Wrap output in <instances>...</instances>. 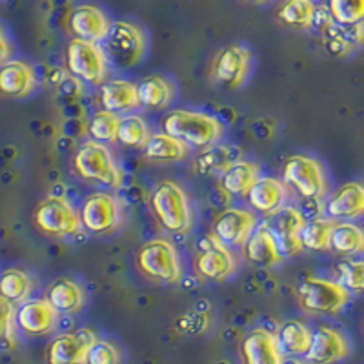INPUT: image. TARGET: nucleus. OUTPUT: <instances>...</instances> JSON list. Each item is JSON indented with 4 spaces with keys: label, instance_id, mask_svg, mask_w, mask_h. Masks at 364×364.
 Masks as SVG:
<instances>
[{
    "label": "nucleus",
    "instance_id": "29",
    "mask_svg": "<svg viewBox=\"0 0 364 364\" xmlns=\"http://www.w3.org/2000/svg\"><path fill=\"white\" fill-rule=\"evenodd\" d=\"M144 154L149 161L155 162H178L190 155V148L184 142H181L175 136L168 133H155L149 139L148 146L144 148Z\"/></svg>",
    "mask_w": 364,
    "mask_h": 364
},
{
    "label": "nucleus",
    "instance_id": "34",
    "mask_svg": "<svg viewBox=\"0 0 364 364\" xmlns=\"http://www.w3.org/2000/svg\"><path fill=\"white\" fill-rule=\"evenodd\" d=\"M149 139H151V133L141 115L133 113V115L120 119L119 136H117L120 144L128 146V148H146Z\"/></svg>",
    "mask_w": 364,
    "mask_h": 364
},
{
    "label": "nucleus",
    "instance_id": "37",
    "mask_svg": "<svg viewBox=\"0 0 364 364\" xmlns=\"http://www.w3.org/2000/svg\"><path fill=\"white\" fill-rule=\"evenodd\" d=\"M337 282L350 294H364V259H346L337 264Z\"/></svg>",
    "mask_w": 364,
    "mask_h": 364
},
{
    "label": "nucleus",
    "instance_id": "2",
    "mask_svg": "<svg viewBox=\"0 0 364 364\" xmlns=\"http://www.w3.org/2000/svg\"><path fill=\"white\" fill-rule=\"evenodd\" d=\"M149 208L166 232L186 233L191 228L190 200L177 182H159L149 195Z\"/></svg>",
    "mask_w": 364,
    "mask_h": 364
},
{
    "label": "nucleus",
    "instance_id": "14",
    "mask_svg": "<svg viewBox=\"0 0 364 364\" xmlns=\"http://www.w3.org/2000/svg\"><path fill=\"white\" fill-rule=\"evenodd\" d=\"M99 341L95 331L80 328L77 331L55 337L48 348L50 364H86L90 348Z\"/></svg>",
    "mask_w": 364,
    "mask_h": 364
},
{
    "label": "nucleus",
    "instance_id": "20",
    "mask_svg": "<svg viewBox=\"0 0 364 364\" xmlns=\"http://www.w3.org/2000/svg\"><path fill=\"white\" fill-rule=\"evenodd\" d=\"M326 215L331 220H350L364 217L363 182H346L337 188L326 203Z\"/></svg>",
    "mask_w": 364,
    "mask_h": 364
},
{
    "label": "nucleus",
    "instance_id": "26",
    "mask_svg": "<svg viewBox=\"0 0 364 364\" xmlns=\"http://www.w3.org/2000/svg\"><path fill=\"white\" fill-rule=\"evenodd\" d=\"M46 301L50 302L58 314H77L82 310L86 297L77 282L71 279H58L48 288Z\"/></svg>",
    "mask_w": 364,
    "mask_h": 364
},
{
    "label": "nucleus",
    "instance_id": "38",
    "mask_svg": "<svg viewBox=\"0 0 364 364\" xmlns=\"http://www.w3.org/2000/svg\"><path fill=\"white\" fill-rule=\"evenodd\" d=\"M17 346V311L11 302L0 297V352Z\"/></svg>",
    "mask_w": 364,
    "mask_h": 364
},
{
    "label": "nucleus",
    "instance_id": "23",
    "mask_svg": "<svg viewBox=\"0 0 364 364\" xmlns=\"http://www.w3.org/2000/svg\"><path fill=\"white\" fill-rule=\"evenodd\" d=\"M100 102H102V108L106 112H112L115 115L132 112V109H136L141 106L139 87L129 80H106L100 86Z\"/></svg>",
    "mask_w": 364,
    "mask_h": 364
},
{
    "label": "nucleus",
    "instance_id": "30",
    "mask_svg": "<svg viewBox=\"0 0 364 364\" xmlns=\"http://www.w3.org/2000/svg\"><path fill=\"white\" fill-rule=\"evenodd\" d=\"M136 87H139L141 106H146V108H166L173 100V86L170 84V80L159 77V75L144 77L136 84Z\"/></svg>",
    "mask_w": 364,
    "mask_h": 364
},
{
    "label": "nucleus",
    "instance_id": "32",
    "mask_svg": "<svg viewBox=\"0 0 364 364\" xmlns=\"http://www.w3.org/2000/svg\"><path fill=\"white\" fill-rule=\"evenodd\" d=\"M330 250L343 255L364 252V230L353 223H337L331 232Z\"/></svg>",
    "mask_w": 364,
    "mask_h": 364
},
{
    "label": "nucleus",
    "instance_id": "22",
    "mask_svg": "<svg viewBox=\"0 0 364 364\" xmlns=\"http://www.w3.org/2000/svg\"><path fill=\"white\" fill-rule=\"evenodd\" d=\"M240 161V149L230 144H215L203 149L193 162L195 173L203 177H223L233 164Z\"/></svg>",
    "mask_w": 364,
    "mask_h": 364
},
{
    "label": "nucleus",
    "instance_id": "1",
    "mask_svg": "<svg viewBox=\"0 0 364 364\" xmlns=\"http://www.w3.org/2000/svg\"><path fill=\"white\" fill-rule=\"evenodd\" d=\"M162 129L168 135L175 136L190 148H210L219 144L223 139L224 126L215 117L203 112H190V109H175L168 113L162 120Z\"/></svg>",
    "mask_w": 364,
    "mask_h": 364
},
{
    "label": "nucleus",
    "instance_id": "36",
    "mask_svg": "<svg viewBox=\"0 0 364 364\" xmlns=\"http://www.w3.org/2000/svg\"><path fill=\"white\" fill-rule=\"evenodd\" d=\"M120 117L112 112L100 109L95 113V117L90 122V135L95 142H115L119 136Z\"/></svg>",
    "mask_w": 364,
    "mask_h": 364
},
{
    "label": "nucleus",
    "instance_id": "41",
    "mask_svg": "<svg viewBox=\"0 0 364 364\" xmlns=\"http://www.w3.org/2000/svg\"><path fill=\"white\" fill-rule=\"evenodd\" d=\"M13 55V46L11 41H9L8 33H6L4 26L0 24V66L11 60Z\"/></svg>",
    "mask_w": 364,
    "mask_h": 364
},
{
    "label": "nucleus",
    "instance_id": "27",
    "mask_svg": "<svg viewBox=\"0 0 364 364\" xmlns=\"http://www.w3.org/2000/svg\"><path fill=\"white\" fill-rule=\"evenodd\" d=\"M245 253L246 259L255 266H275L282 261L277 245H275L273 237L264 228V224H261L252 233V237L245 245Z\"/></svg>",
    "mask_w": 364,
    "mask_h": 364
},
{
    "label": "nucleus",
    "instance_id": "18",
    "mask_svg": "<svg viewBox=\"0 0 364 364\" xmlns=\"http://www.w3.org/2000/svg\"><path fill=\"white\" fill-rule=\"evenodd\" d=\"M240 360L242 364H284V355L279 350L275 333L255 328L240 343Z\"/></svg>",
    "mask_w": 364,
    "mask_h": 364
},
{
    "label": "nucleus",
    "instance_id": "19",
    "mask_svg": "<svg viewBox=\"0 0 364 364\" xmlns=\"http://www.w3.org/2000/svg\"><path fill=\"white\" fill-rule=\"evenodd\" d=\"M195 268H197L200 277L211 279V281H223L235 272L237 262L230 248L210 237L208 245L203 246L200 253L197 255Z\"/></svg>",
    "mask_w": 364,
    "mask_h": 364
},
{
    "label": "nucleus",
    "instance_id": "33",
    "mask_svg": "<svg viewBox=\"0 0 364 364\" xmlns=\"http://www.w3.org/2000/svg\"><path fill=\"white\" fill-rule=\"evenodd\" d=\"M336 220L331 219H315L310 223H304V226L299 232V240H301L302 250H330L331 232L336 228Z\"/></svg>",
    "mask_w": 364,
    "mask_h": 364
},
{
    "label": "nucleus",
    "instance_id": "17",
    "mask_svg": "<svg viewBox=\"0 0 364 364\" xmlns=\"http://www.w3.org/2000/svg\"><path fill=\"white\" fill-rule=\"evenodd\" d=\"M58 311L46 299H31L17 310V326L26 336L41 337L55 330Z\"/></svg>",
    "mask_w": 364,
    "mask_h": 364
},
{
    "label": "nucleus",
    "instance_id": "40",
    "mask_svg": "<svg viewBox=\"0 0 364 364\" xmlns=\"http://www.w3.org/2000/svg\"><path fill=\"white\" fill-rule=\"evenodd\" d=\"M86 364H122V350L112 341L99 339L90 348Z\"/></svg>",
    "mask_w": 364,
    "mask_h": 364
},
{
    "label": "nucleus",
    "instance_id": "9",
    "mask_svg": "<svg viewBox=\"0 0 364 364\" xmlns=\"http://www.w3.org/2000/svg\"><path fill=\"white\" fill-rule=\"evenodd\" d=\"M33 220L42 233L53 237L75 235L82 228L79 213L68 200L60 199V197H50V199L42 200L35 208Z\"/></svg>",
    "mask_w": 364,
    "mask_h": 364
},
{
    "label": "nucleus",
    "instance_id": "6",
    "mask_svg": "<svg viewBox=\"0 0 364 364\" xmlns=\"http://www.w3.org/2000/svg\"><path fill=\"white\" fill-rule=\"evenodd\" d=\"M104 51L117 66H135L146 53V33L141 26L129 21L112 22L108 37L104 41Z\"/></svg>",
    "mask_w": 364,
    "mask_h": 364
},
{
    "label": "nucleus",
    "instance_id": "11",
    "mask_svg": "<svg viewBox=\"0 0 364 364\" xmlns=\"http://www.w3.org/2000/svg\"><path fill=\"white\" fill-rule=\"evenodd\" d=\"M80 223L91 233H109L122 220L119 200L112 193H93L80 208Z\"/></svg>",
    "mask_w": 364,
    "mask_h": 364
},
{
    "label": "nucleus",
    "instance_id": "16",
    "mask_svg": "<svg viewBox=\"0 0 364 364\" xmlns=\"http://www.w3.org/2000/svg\"><path fill=\"white\" fill-rule=\"evenodd\" d=\"M350 355V341L343 331L331 326H318L306 353L310 364H336Z\"/></svg>",
    "mask_w": 364,
    "mask_h": 364
},
{
    "label": "nucleus",
    "instance_id": "10",
    "mask_svg": "<svg viewBox=\"0 0 364 364\" xmlns=\"http://www.w3.org/2000/svg\"><path fill=\"white\" fill-rule=\"evenodd\" d=\"M252 51L242 44L226 46L211 63V79L226 90H237L248 79Z\"/></svg>",
    "mask_w": 364,
    "mask_h": 364
},
{
    "label": "nucleus",
    "instance_id": "15",
    "mask_svg": "<svg viewBox=\"0 0 364 364\" xmlns=\"http://www.w3.org/2000/svg\"><path fill=\"white\" fill-rule=\"evenodd\" d=\"M68 28H70L73 38L100 44L108 37L112 22H109L108 15L100 8L91 4H82L77 6L70 13Z\"/></svg>",
    "mask_w": 364,
    "mask_h": 364
},
{
    "label": "nucleus",
    "instance_id": "5",
    "mask_svg": "<svg viewBox=\"0 0 364 364\" xmlns=\"http://www.w3.org/2000/svg\"><path fill=\"white\" fill-rule=\"evenodd\" d=\"M66 66L75 79L102 86L108 77V55L100 44L71 38L66 48Z\"/></svg>",
    "mask_w": 364,
    "mask_h": 364
},
{
    "label": "nucleus",
    "instance_id": "31",
    "mask_svg": "<svg viewBox=\"0 0 364 364\" xmlns=\"http://www.w3.org/2000/svg\"><path fill=\"white\" fill-rule=\"evenodd\" d=\"M33 282L24 269L9 268L0 275V297L15 304H24L31 294Z\"/></svg>",
    "mask_w": 364,
    "mask_h": 364
},
{
    "label": "nucleus",
    "instance_id": "7",
    "mask_svg": "<svg viewBox=\"0 0 364 364\" xmlns=\"http://www.w3.org/2000/svg\"><path fill=\"white\" fill-rule=\"evenodd\" d=\"M75 170L82 178L119 188L122 184V171L119 170L112 151L95 141L86 142L75 155Z\"/></svg>",
    "mask_w": 364,
    "mask_h": 364
},
{
    "label": "nucleus",
    "instance_id": "3",
    "mask_svg": "<svg viewBox=\"0 0 364 364\" xmlns=\"http://www.w3.org/2000/svg\"><path fill=\"white\" fill-rule=\"evenodd\" d=\"M136 266L151 281L175 284L182 277V264L177 250L166 239H151L136 252Z\"/></svg>",
    "mask_w": 364,
    "mask_h": 364
},
{
    "label": "nucleus",
    "instance_id": "8",
    "mask_svg": "<svg viewBox=\"0 0 364 364\" xmlns=\"http://www.w3.org/2000/svg\"><path fill=\"white\" fill-rule=\"evenodd\" d=\"M284 182L294 188L302 199L317 200L324 197L328 190L326 173L317 159L308 155H294L286 161L282 170Z\"/></svg>",
    "mask_w": 364,
    "mask_h": 364
},
{
    "label": "nucleus",
    "instance_id": "35",
    "mask_svg": "<svg viewBox=\"0 0 364 364\" xmlns=\"http://www.w3.org/2000/svg\"><path fill=\"white\" fill-rule=\"evenodd\" d=\"M317 6L310 0H290L277 11L279 21L288 28H310L314 26V17Z\"/></svg>",
    "mask_w": 364,
    "mask_h": 364
},
{
    "label": "nucleus",
    "instance_id": "28",
    "mask_svg": "<svg viewBox=\"0 0 364 364\" xmlns=\"http://www.w3.org/2000/svg\"><path fill=\"white\" fill-rule=\"evenodd\" d=\"M259 168L248 161H239L220 177V186L233 197H248L250 190L259 181Z\"/></svg>",
    "mask_w": 364,
    "mask_h": 364
},
{
    "label": "nucleus",
    "instance_id": "13",
    "mask_svg": "<svg viewBox=\"0 0 364 364\" xmlns=\"http://www.w3.org/2000/svg\"><path fill=\"white\" fill-rule=\"evenodd\" d=\"M257 230V217L252 211L230 208L223 211L211 228V237L224 246H245Z\"/></svg>",
    "mask_w": 364,
    "mask_h": 364
},
{
    "label": "nucleus",
    "instance_id": "4",
    "mask_svg": "<svg viewBox=\"0 0 364 364\" xmlns=\"http://www.w3.org/2000/svg\"><path fill=\"white\" fill-rule=\"evenodd\" d=\"M299 304L314 315H336L350 302V291L337 281L308 277L297 286Z\"/></svg>",
    "mask_w": 364,
    "mask_h": 364
},
{
    "label": "nucleus",
    "instance_id": "24",
    "mask_svg": "<svg viewBox=\"0 0 364 364\" xmlns=\"http://www.w3.org/2000/svg\"><path fill=\"white\" fill-rule=\"evenodd\" d=\"M248 200L257 211L264 215H273L275 211L284 208L282 204L286 200V188L279 178L261 177L250 190Z\"/></svg>",
    "mask_w": 364,
    "mask_h": 364
},
{
    "label": "nucleus",
    "instance_id": "21",
    "mask_svg": "<svg viewBox=\"0 0 364 364\" xmlns=\"http://www.w3.org/2000/svg\"><path fill=\"white\" fill-rule=\"evenodd\" d=\"M37 86L33 68L24 60L11 58L0 66V95L8 99H24Z\"/></svg>",
    "mask_w": 364,
    "mask_h": 364
},
{
    "label": "nucleus",
    "instance_id": "39",
    "mask_svg": "<svg viewBox=\"0 0 364 364\" xmlns=\"http://www.w3.org/2000/svg\"><path fill=\"white\" fill-rule=\"evenodd\" d=\"M328 9L339 26H359L364 21V0H333Z\"/></svg>",
    "mask_w": 364,
    "mask_h": 364
},
{
    "label": "nucleus",
    "instance_id": "12",
    "mask_svg": "<svg viewBox=\"0 0 364 364\" xmlns=\"http://www.w3.org/2000/svg\"><path fill=\"white\" fill-rule=\"evenodd\" d=\"M304 217L299 210L291 206H284L273 215H269L268 220H264V228L273 237L275 245H277L279 253L284 257H291L295 253L302 252V245L299 240V232L304 226Z\"/></svg>",
    "mask_w": 364,
    "mask_h": 364
},
{
    "label": "nucleus",
    "instance_id": "25",
    "mask_svg": "<svg viewBox=\"0 0 364 364\" xmlns=\"http://www.w3.org/2000/svg\"><path fill=\"white\" fill-rule=\"evenodd\" d=\"M314 331L301 321H288L275 333L277 346L284 357L306 355L311 346Z\"/></svg>",
    "mask_w": 364,
    "mask_h": 364
}]
</instances>
